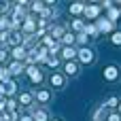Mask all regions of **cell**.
<instances>
[{"label": "cell", "instance_id": "1", "mask_svg": "<svg viewBox=\"0 0 121 121\" xmlns=\"http://www.w3.org/2000/svg\"><path fill=\"white\" fill-rule=\"evenodd\" d=\"M77 55H79V60H81L83 64H91V62H94V51H91V49H87V47L79 49V51H77Z\"/></svg>", "mask_w": 121, "mask_h": 121}, {"label": "cell", "instance_id": "2", "mask_svg": "<svg viewBox=\"0 0 121 121\" xmlns=\"http://www.w3.org/2000/svg\"><path fill=\"white\" fill-rule=\"evenodd\" d=\"M26 72H28V77H30V81H32V83H40V81H43V72H40L34 64H32L30 68H26Z\"/></svg>", "mask_w": 121, "mask_h": 121}, {"label": "cell", "instance_id": "3", "mask_svg": "<svg viewBox=\"0 0 121 121\" xmlns=\"http://www.w3.org/2000/svg\"><path fill=\"white\" fill-rule=\"evenodd\" d=\"M13 57H15L17 62L26 60V57H28V51H26V47H23V45H17V47L13 49Z\"/></svg>", "mask_w": 121, "mask_h": 121}, {"label": "cell", "instance_id": "4", "mask_svg": "<svg viewBox=\"0 0 121 121\" xmlns=\"http://www.w3.org/2000/svg\"><path fill=\"white\" fill-rule=\"evenodd\" d=\"M104 79H106V81H117V79H119V70H117L115 66L104 68Z\"/></svg>", "mask_w": 121, "mask_h": 121}, {"label": "cell", "instance_id": "5", "mask_svg": "<svg viewBox=\"0 0 121 121\" xmlns=\"http://www.w3.org/2000/svg\"><path fill=\"white\" fill-rule=\"evenodd\" d=\"M85 17H89V19H94V17H98L100 15V6L98 4H89V6H85Z\"/></svg>", "mask_w": 121, "mask_h": 121}, {"label": "cell", "instance_id": "6", "mask_svg": "<svg viewBox=\"0 0 121 121\" xmlns=\"http://www.w3.org/2000/svg\"><path fill=\"white\" fill-rule=\"evenodd\" d=\"M32 117L34 121H49V113H47V108H36L32 113Z\"/></svg>", "mask_w": 121, "mask_h": 121}, {"label": "cell", "instance_id": "7", "mask_svg": "<svg viewBox=\"0 0 121 121\" xmlns=\"http://www.w3.org/2000/svg\"><path fill=\"white\" fill-rule=\"evenodd\" d=\"M21 72H23V66H21V62H17V60H15V62L9 66V74H13V77H15V74H21Z\"/></svg>", "mask_w": 121, "mask_h": 121}, {"label": "cell", "instance_id": "8", "mask_svg": "<svg viewBox=\"0 0 121 121\" xmlns=\"http://www.w3.org/2000/svg\"><path fill=\"white\" fill-rule=\"evenodd\" d=\"M34 28H36L34 19H32V17H26V21H23V32H26V34H32Z\"/></svg>", "mask_w": 121, "mask_h": 121}, {"label": "cell", "instance_id": "9", "mask_svg": "<svg viewBox=\"0 0 121 121\" xmlns=\"http://www.w3.org/2000/svg\"><path fill=\"white\" fill-rule=\"evenodd\" d=\"M49 81H51V85H55V87H64V77H62V74H57V72H53Z\"/></svg>", "mask_w": 121, "mask_h": 121}, {"label": "cell", "instance_id": "10", "mask_svg": "<svg viewBox=\"0 0 121 121\" xmlns=\"http://www.w3.org/2000/svg\"><path fill=\"white\" fill-rule=\"evenodd\" d=\"M113 23L111 21H104V19H98V32H111Z\"/></svg>", "mask_w": 121, "mask_h": 121}, {"label": "cell", "instance_id": "11", "mask_svg": "<svg viewBox=\"0 0 121 121\" xmlns=\"http://www.w3.org/2000/svg\"><path fill=\"white\" fill-rule=\"evenodd\" d=\"M74 55H77V51H74L72 47H64V49H62V57H64V60H68V62H70Z\"/></svg>", "mask_w": 121, "mask_h": 121}, {"label": "cell", "instance_id": "12", "mask_svg": "<svg viewBox=\"0 0 121 121\" xmlns=\"http://www.w3.org/2000/svg\"><path fill=\"white\" fill-rule=\"evenodd\" d=\"M49 98H51V94H49L47 89L36 91V100H38V102H43V104H45V102H49Z\"/></svg>", "mask_w": 121, "mask_h": 121}, {"label": "cell", "instance_id": "13", "mask_svg": "<svg viewBox=\"0 0 121 121\" xmlns=\"http://www.w3.org/2000/svg\"><path fill=\"white\" fill-rule=\"evenodd\" d=\"M64 70H66V74H70V77H72V74H77V70H79V68H77V64H74V62H66Z\"/></svg>", "mask_w": 121, "mask_h": 121}, {"label": "cell", "instance_id": "14", "mask_svg": "<svg viewBox=\"0 0 121 121\" xmlns=\"http://www.w3.org/2000/svg\"><path fill=\"white\" fill-rule=\"evenodd\" d=\"M2 85H4V91H6L9 96H13V94H15V89H17V85H15L13 81H4Z\"/></svg>", "mask_w": 121, "mask_h": 121}, {"label": "cell", "instance_id": "15", "mask_svg": "<svg viewBox=\"0 0 121 121\" xmlns=\"http://www.w3.org/2000/svg\"><path fill=\"white\" fill-rule=\"evenodd\" d=\"M32 98H34L32 94H21L19 96V104L21 106H28V104H32Z\"/></svg>", "mask_w": 121, "mask_h": 121}, {"label": "cell", "instance_id": "16", "mask_svg": "<svg viewBox=\"0 0 121 121\" xmlns=\"http://www.w3.org/2000/svg\"><path fill=\"white\" fill-rule=\"evenodd\" d=\"M85 11V6L81 4V2H74V4H70V13L72 15H79V13H83Z\"/></svg>", "mask_w": 121, "mask_h": 121}, {"label": "cell", "instance_id": "17", "mask_svg": "<svg viewBox=\"0 0 121 121\" xmlns=\"http://www.w3.org/2000/svg\"><path fill=\"white\" fill-rule=\"evenodd\" d=\"M74 40H77V38H74V34H70V32H68V34H64V36H62V43H64V45H66V47H70V45H72V43H74Z\"/></svg>", "mask_w": 121, "mask_h": 121}, {"label": "cell", "instance_id": "18", "mask_svg": "<svg viewBox=\"0 0 121 121\" xmlns=\"http://www.w3.org/2000/svg\"><path fill=\"white\" fill-rule=\"evenodd\" d=\"M85 32H87V34H91V36H98V34H100L96 26H85Z\"/></svg>", "mask_w": 121, "mask_h": 121}, {"label": "cell", "instance_id": "19", "mask_svg": "<svg viewBox=\"0 0 121 121\" xmlns=\"http://www.w3.org/2000/svg\"><path fill=\"white\" fill-rule=\"evenodd\" d=\"M72 28H74V30H85V26H83L81 19H74V21H72Z\"/></svg>", "mask_w": 121, "mask_h": 121}, {"label": "cell", "instance_id": "20", "mask_svg": "<svg viewBox=\"0 0 121 121\" xmlns=\"http://www.w3.org/2000/svg\"><path fill=\"white\" fill-rule=\"evenodd\" d=\"M47 64H49L51 68H55V66H57V57H55V55H49V57H47Z\"/></svg>", "mask_w": 121, "mask_h": 121}, {"label": "cell", "instance_id": "21", "mask_svg": "<svg viewBox=\"0 0 121 121\" xmlns=\"http://www.w3.org/2000/svg\"><path fill=\"white\" fill-rule=\"evenodd\" d=\"M111 40H113V45H121V32H115Z\"/></svg>", "mask_w": 121, "mask_h": 121}, {"label": "cell", "instance_id": "22", "mask_svg": "<svg viewBox=\"0 0 121 121\" xmlns=\"http://www.w3.org/2000/svg\"><path fill=\"white\" fill-rule=\"evenodd\" d=\"M108 17H111V21H115V19L119 17V11H117V9H111V11H108Z\"/></svg>", "mask_w": 121, "mask_h": 121}, {"label": "cell", "instance_id": "23", "mask_svg": "<svg viewBox=\"0 0 121 121\" xmlns=\"http://www.w3.org/2000/svg\"><path fill=\"white\" fill-rule=\"evenodd\" d=\"M32 11H40V13H43V2H38V0L32 2Z\"/></svg>", "mask_w": 121, "mask_h": 121}, {"label": "cell", "instance_id": "24", "mask_svg": "<svg viewBox=\"0 0 121 121\" xmlns=\"http://www.w3.org/2000/svg\"><path fill=\"white\" fill-rule=\"evenodd\" d=\"M9 26H11V21H9L6 17H0V30H2V28H9Z\"/></svg>", "mask_w": 121, "mask_h": 121}, {"label": "cell", "instance_id": "25", "mask_svg": "<svg viewBox=\"0 0 121 121\" xmlns=\"http://www.w3.org/2000/svg\"><path fill=\"white\" fill-rule=\"evenodd\" d=\"M0 81H2V83H4V81H9V72H6L4 68L0 70Z\"/></svg>", "mask_w": 121, "mask_h": 121}, {"label": "cell", "instance_id": "26", "mask_svg": "<svg viewBox=\"0 0 121 121\" xmlns=\"http://www.w3.org/2000/svg\"><path fill=\"white\" fill-rule=\"evenodd\" d=\"M117 104H119V102H117V98H111V100H108V104H106V106H117Z\"/></svg>", "mask_w": 121, "mask_h": 121}, {"label": "cell", "instance_id": "27", "mask_svg": "<svg viewBox=\"0 0 121 121\" xmlns=\"http://www.w3.org/2000/svg\"><path fill=\"white\" fill-rule=\"evenodd\" d=\"M79 43H87V34H79Z\"/></svg>", "mask_w": 121, "mask_h": 121}, {"label": "cell", "instance_id": "28", "mask_svg": "<svg viewBox=\"0 0 121 121\" xmlns=\"http://www.w3.org/2000/svg\"><path fill=\"white\" fill-rule=\"evenodd\" d=\"M108 121H121V117H119V115H111V117H108Z\"/></svg>", "mask_w": 121, "mask_h": 121}, {"label": "cell", "instance_id": "29", "mask_svg": "<svg viewBox=\"0 0 121 121\" xmlns=\"http://www.w3.org/2000/svg\"><path fill=\"white\" fill-rule=\"evenodd\" d=\"M4 57H6V51H4V49H0V62H4Z\"/></svg>", "mask_w": 121, "mask_h": 121}, {"label": "cell", "instance_id": "30", "mask_svg": "<svg viewBox=\"0 0 121 121\" xmlns=\"http://www.w3.org/2000/svg\"><path fill=\"white\" fill-rule=\"evenodd\" d=\"M19 121H34V117H30V115H26V117H21Z\"/></svg>", "mask_w": 121, "mask_h": 121}, {"label": "cell", "instance_id": "31", "mask_svg": "<svg viewBox=\"0 0 121 121\" xmlns=\"http://www.w3.org/2000/svg\"><path fill=\"white\" fill-rule=\"evenodd\" d=\"M17 2H19V6H23V4H26L28 0H17Z\"/></svg>", "mask_w": 121, "mask_h": 121}, {"label": "cell", "instance_id": "32", "mask_svg": "<svg viewBox=\"0 0 121 121\" xmlns=\"http://www.w3.org/2000/svg\"><path fill=\"white\" fill-rule=\"evenodd\" d=\"M119 113H121V104H119Z\"/></svg>", "mask_w": 121, "mask_h": 121}, {"label": "cell", "instance_id": "33", "mask_svg": "<svg viewBox=\"0 0 121 121\" xmlns=\"http://www.w3.org/2000/svg\"><path fill=\"white\" fill-rule=\"evenodd\" d=\"M53 121H60V119H53Z\"/></svg>", "mask_w": 121, "mask_h": 121}, {"label": "cell", "instance_id": "34", "mask_svg": "<svg viewBox=\"0 0 121 121\" xmlns=\"http://www.w3.org/2000/svg\"><path fill=\"white\" fill-rule=\"evenodd\" d=\"M94 2H98V0H94Z\"/></svg>", "mask_w": 121, "mask_h": 121}, {"label": "cell", "instance_id": "35", "mask_svg": "<svg viewBox=\"0 0 121 121\" xmlns=\"http://www.w3.org/2000/svg\"><path fill=\"white\" fill-rule=\"evenodd\" d=\"M0 70H2V66H0Z\"/></svg>", "mask_w": 121, "mask_h": 121}, {"label": "cell", "instance_id": "36", "mask_svg": "<svg viewBox=\"0 0 121 121\" xmlns=\"http://www.w3.org/2000/svg\"><path fill=\"white\" fill-rule=\"evenodd\" d=\"M119 13H121V9H119Z\"/></svg>", "mask_w": 121, "mask_h": 121}, {"label": "cell", "instance_id": "37", "mask_svg": "<svg viewBox=\"0 0 121 121\" xmlns=\"http://www.w3.org/2000/svg\"><path fill=\"white\" fill-rule=\"evenodd\" d=\"M119 2H121V0H119Z\"/></svg>", "mask_w": 121, "mask_h": 121}]
</instances>
